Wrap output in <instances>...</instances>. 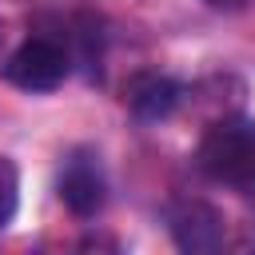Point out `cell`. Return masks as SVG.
<instances>
[{"label": "cell", "instance_id": "obj_1", "mask_svg": "<svg viewBox=\"0 0 255 255\" xmlns=\"http://www.w3.org/2000/svg\"><path fill=\"white\" fill-rule=\"evenodd\" d=\"M195 163L211 183L255 199V124L239 116L211 120L195 147Z\"/></svg>", "mask_w": 255, "mask_h": 255}, {"label": "cell", "instance_id": "obj_2", "mask_svg": "<svg viewBox=\"0 0 255 255\" xmlns=\"http://www.w3.org/2000/svg\"><path fill=\"white\" fill-rule=\"evenodd\" d=\"M68 68H72V56L56 36H32L8 56L4 80L24 92H52L64 84Z\"/></svg>", "mask_w": 255, "mask_h": 255}, {"label": "cell", "instance_id": "obj_3", "mask_svg": "<svg viewBox=\"0 0 255 255\" xmlns=\"http://www.w3.org/2000/svg\"><path fill=\"white\" fill-rule=\"evenodd\" d=\"M167 227H171V239L183 251L199 255V251H219L223 247V215L203 199H179L167 211Z\"/></svg>", "mask_w": 255, "mask_h": 255}, {"label": "cell", "instance_id": "obj_4", "mask_svg": "<svg viewBox=\"0 0 255 255\" xmlns=\"http://www.w3.org/2000/svg\"><path fill=\"white\" fill-rule=\"evenodd\" d=\"M60 199L80 219H88V215H96L104 207L108 183H104V171H100V163H96L92 151H76L64 163V171H60Z\"/></svg>", "mask_w": 255, "mask_h": 255}, {"label": "cell", "instance_id": "obj_5", "mask_svg": "<svg viewBox=\"0 0 255 255\" xmlns=\"http://www.w3.org/2000/svg\"><path fill=\"white\" fill-rule=\"evenodd\" d=\"M124 100H128L131 116L155 124V120H167V116L179 108L183 88H179L175 80H167V76H135V80L128 84V92H124Z\"/></svg>", "mask_w": 255, "mask_h": 255}, {"label": "cell", "instance_id": "obj_6", "mask_svg": "<svg viewBox=\"0 0 255 255\" xmlns=\"http://www.w3.org/2000/svg\"><path fill=\"white\" fill-rule=\"evenodd\" d=\"M16 203H20V175H16L12 159H4V155H0V231L12 223Z\"/></svg>", "mask_w": 255, "mask_h": 255}, {"label": "cell", "instance_id": "obj_7", "mask_svg": "<svg viewBox=\"0 0 255 255\" xmlns=\"http://www.w3.org/2000/svg\"><path fill=\"white\" fill-rule=\"evenodd\" d=\"M207 4H215V8H223V4H239V0H207Z\"/></svg>", "mask_w": 255, "mask_h": 255}]
</instances>
